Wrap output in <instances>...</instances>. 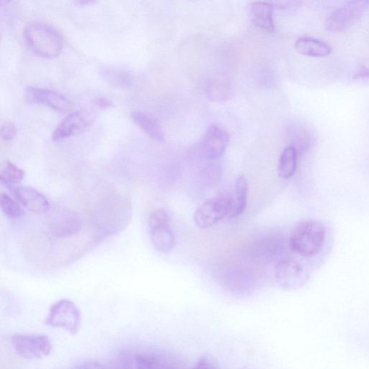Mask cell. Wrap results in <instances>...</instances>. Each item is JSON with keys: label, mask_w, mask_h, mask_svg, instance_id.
<instances>
[{"label": "cell", "mask_w": 369, "mask_h": 369, "mask_svg": "<svg viewBox=\"0 0 369 369\" xmlns=\"http://www.w3.org/2000/svg\"><path fill=\"white\" fill-rule=\"evenodd\" d=\"M326 234V227L321 222L312 219L301 221L292 230L290 248L303 257L317 256L325 246Z\"/></svg>", "instance_id": "obj_1"}, {"label": "cell", "mask_w": 369, "mask_h": 369, "mask_svg": "<svg viewBox=\"0 0 369 369\" xmlns=\"http://www.w3.org/2000/svg\"><path fill=\"white\" fill-rule=\"evenodd\" d=\"M23 36L30 49L41 57L53 59L62 51L63 40L61 33L47 23H28L24 28Z\"/></svg>", "instance_id": "obj_2"}, {"label": "cell", "mask_w": 369, "mask_h": 369, "mask_svg": "<svg viewBox=\"0 0 369 369\" xmlns=\"http://www.w3.org/2000/svg\"><path fill=\"white\" fill-rule=\"evenodd\" d=\"M45 323L49 326L61 328L76 334L81 324V313L73 301L63 298L52 306Z\"/></svg>", "instance_id": "obj_3"}, {"label": "cell", "mask_w": 369, "mask_h": 369, "mask_svg": "<svg viewBox=\"0 0 369 369\" xmlns=\"http://www.w3.org/2000/svg\"><path fill=\"white\" fill-rule=\"evenodd\" d=\"M150 238L155 248L162 253H170L176 246V238L169 214L162 209L154 210L149 217Z\"/></svg>", "instance_id": "obj_4"}, {"label": "cell", "mask_w": 369, "mask_h": 369, "mask_svg": "<svg viewBox=\"0 0 369 369\" xmlns=\"http://www.w3.org/2000/svg\"><path fill=\"white\" fill-rule=\"evenodd\" d=\"M368 10V0L346 2L326 19L325 28L332 32L346 31L354 25Z\"/></svg>", "instance_id": "obj_5"}, {"label": "cell", "mask_w": 369, "mask_h": 369, "mask_svg": "<svg viewBox=\"0 0 369 369\" xmlns=\"http://www.w3.org/2000/svg\"><path fill=\"white\" fill-rule=\"evenodd\" d=\"M83 222L80 215L73 210L57 209L50 212L47 219L49 233L55 238H66L78 234Z\"/></svg>", "instance_id": "obj_6"}, {"label": "cell", "mask_w": 369, "mask_h": 369, "mask_svg": "<svg viewBox=\"0 0 369 369\" xmlns=\"http://www.w3.org/2000/svg\"><path fill=\"white\" fill-rule=\"evenodd\" d=\"M11 343L16 353L27 359H39L48 356L52 349L47 335L39 334H16Z\"/></svg>", "instance_id": "obj_7"}, {"label": "cell", "mask_w": 369, "mask_h": 369, "mask_svg": "<svg viewBox=\"0 0 369 369\" xmlns=\"http://www.w3.org/2000/svg\"><path fill=\"white\" fill-rule=\"evenodd\" d=\"M230 200L231 194H222L208 200L195 212V224L200 229H209L228 217Z\"/></svg>", "instance_id": "obj_8"}, {"label": "cell", "mask_w": 369, "mask_h": 369, "mask_svg": "<svg viewBox=\"0 0 369 369\" xmlns=\"http://www.w3.org/2000/svg\"><path fill=\"white\" fill-rule=\"evenodd\" d=\"M25 102L30 105L45 106L59 113H68L73 109L71 100L63 95L46 88L29 86L25 92Z\"/></svg>", "instance_id": "obj_9"}, {"label": "cell", "mask_w": 369, "mask_h": 369, "mask_svg": "<svg viewBox=\"0 0 369 369\" xmlns=\"http://www.w3.org/2000/svg\"><path fill=\"white\" fill-rule=\"evenodd\" d=\"M96 116L88 110H80L70 114L56 126L52 140L59 142L84 132L95 122Z\"/></svg>", "instance_id": "obj_10"}, {"label": "cell", "mask_w": 369, "mask_h": 369, "mask_svg": "<svg viewBox=\"0 0 369 369\" xmlns=\"http://www.w3.org/2000/svg\"><path fill=\"white\" fill-rule=\"evenodd\" d=\"M274 277L285 290H294L304 285L308 273L303 264L293 258H284L275 266Z\"/></svg>", "instance_id": "obj_11"}, {"label": "cell", "mask_w": 369, "mask_h": 369, "mask_svg": "<svg viewBox=\"0 0 369 369\" xmlns=\"http://www.w3.org/2000/svg\"><path fill=\"white\" fill-rule=\"evenodd\" d=\"M229 143V133L217 124L210 126L199 145L201 155L208 160L219 159Z\"/></svg>", "instance_id": "obj_12"}, {"label": "cell", "mask_w": 369, "mask_h": 369, "mask_svg": "<svg viewBox=\"0 0 369 369\" xmlns=\"http://www.w3.org/2000/svg\"><path fill=\"white\" fill-rule=\"evenodd\" d=\"M11 188L18 203L29 212L36 214H45L49 212V200L37 189L21 186H13Z\"/></svg>", "instance_id": "obj_13"}, {"label": "cell", "mask_w": 369, "mask_h": 369, "mask_svg": "<svg viewBox=\"0 0 369 369\" xmlns=\"http://www.w3.org/2000/svg\"><path fill=\"white\" fill-rule=\"evenodd\" d=\"M134 365L135 369H186L173 357L149 353L134 356Z\"/></svg>", "instance_id": "obj_14"}, {"label": "cell", "mask_w": 369, "mask_h": 369, "mask_svg": "<svg viewBox=\"0 0 369 369\" xmlns=\"http://www.w3.org/2000/svg\"><path fill=\"white\" fill-rule=\"evenodd\" d=\"M274 6L271 3L253 2L250 6V17L258 28L270 32L275 31L273 18Z\"/></svg>", "instance_id": "obj_15"}, {"label": "cell", "mask_w": 369, "mask_h": 369, "mask_svg": "<svg viewBox=\"0 0 369 369\" xmlns=\"http://www.w3.org/2000/svg\"><path fill=\"white\" fill-rule=\"evenodd\" d=\"M296 51L309 57H325L332 53V47L327 42L310 37L298 39L295 44Z\"/></svg>", "instance_id": "obj_16"}, {"label": "cell", "mask_w": 369, "mask_h": 369, "mask_svg": "<svg viewBox=\"0 0 369 369\" xmlns=\"http://www.w3.org/2000/svg\"><path fill=\"white\" fill-rule=\"evenodd\" d=\"M248 184L244 176H240L234 186L233 194H231L229 218L241 216L247 206Z\"/></svg>", "instance_id": "obj_17"}, {"label": "cell", "mask_w": 369, "mask_h": 369, "mask_svg": "<svg viewBox=\"0 0 369 369\" xmlns=\"http://www.w3.org/2000/svg\"><path fill=\"white\" fill-rule=\"evenodd\" d=\"M131 118L134 123L141 128L147 135L157 142H162L164 139V132L159 123L150 115L135 111L131 113Z\"/></svg>", "instance_id": "obj_18"}, {"label": "cell", "mask_w": 369, "mask_h": 369, "mask_svg": "<svg viewBox=\"0 0 369 369\" xmlns=\"http://www.w3.org/2000/svg\"><path fill=\"white\" fill-rule=\"evenodd\" d=\"M298 152L292 145L287 146L282 152L278 165L281 179L288 180L294 176L297 169Z\"/></svg>", "instance_id": "obj_19"}, {"label": "cell", "mask_w": 369, "mask_h": 369, "mask_svg": "<svg viewBox=\"0 0 369 369\" xmlns=\"http://www.w3.org/2000/svg\"><path fill=\"white\" fill-rule=\"evenodd\" d=\"M25 176V171L10 161H6L0 169V181L8 188L20 184Z\"/></svg>", "instance_id": "obj_20"}, {"label": "cell", "mask_w": 369, "mask_h": 369, "mask_svg": "<svg viewBox=\"0 0 369 369\" xmlns=\"http://www.w3.org/2000/svg\"><path fill=\"white\" fill-rule=\"evenodd\" d=\"M0 207L4 214L11 220L18 219L25 215L18 201L6 193L0 195Z\"/></svg>", "instance_id": "obj_21"}, {"label": "cell", "mask_w": 369, "mask_h": 369, "mask_svg": "<svg viewBox=\"0 0 369 369\" xmlns=\"http://www.w3.org/2000/svg\"><path fill=\"white\" fill-rule=\"evenodd\" d=\"M104 79L116 87H125L131 84V78L126 72L115 68H107L103 72Z\"/></svg>", "instance_id": "obj_22"}, {"label": "cell", "mask_w": 369, "mask_h": 369, "mask_svg": "<svg viewBox=\"0 0 369 369\" xmlns=\"http://www.w3.org/2000/svg\"><path fill=\"white\" fill-rule=\"evenodd\" d=\"M191 369H219V366L215 358L207 354L201 356Z\"/></svg>", "instance_id": "obj_23"}, {"label": "cell", "mask_w": 369, "mask_h": 369, "mask_svg": "<svg viewBox=\"0 0 369 369\" xmlns=\"http://www.w3.org/2000/svg\"><path fill=\"white\" fill-rule=\"evenodd\" d=\"M1 138L6 143L13 141L16 137L17 128L16 125L11 122L5 123L1 127Z\"/></svg>", "instance_id": "obj_24"}, {"label": "cell", "mask_w": 369, "mask_h": 369, "mask_svg": "<svg viewBox=\"0 0 369 369\" xmlns=\"http://www.w3.org/2000/svg\"><path fill=\"white\" fill-rule=\"evenodd\" d=\"M129 356L128 355H123L119 357L114 367V369H135L134 365V357Z\"/></svg>", "instance_id": "obj_25"}, {"label": "cell", "mask_w": 369, "mask_h": 369, "mask_svg": "<svg viewBox=\"0 0 369 369\" xmlns=\"http://www.w3.org/2000/svg\"><path fill=\"white\" fill-rule=\"evenodd\" d=\"M353 80L362 85H369V66L363 67L353 75Z\"/></svg>", "instance_id": "obj_26"}, {"label": "cell", "mask_w": 369, "mask_h": 369, "mask_svg": "<svg viewBox=\"0 0 369 369\" xmlns=\"http://www.w3.org/2000/svg\"><path fill=\"white\" fill-rule=\"evenodd\" d=\"M95 106L100 109H107L114 106L112 100L105 97H98L94 99Z\"/></svg>", "instance_id": "obj_27"}, {"label": "cell", "mask_w": 369, "mask_h": 369, "mask_svg": "<svg viewBox=\"0 0 369 369\" xmlns=\"http://www.w3.org/2000/svg\"><path fill=\"white\" fill-rule=\"evenodd\" d=\"M78 369H107V368L99 363L90 361V362H87V363L81 365L78 368Z\"/></svg>", "instance_id": "obj_28"}, {"label": "cell", "mask_w": 369, "mask_h": 369, "mask_svg": "<svg viewBox=\"0 0 369 369\" xmlns=\"http://www.w3.org/2000/svg\"><path fill=\"white\" fill-rule=\"evenodd\" d=\"M93 3H94L93 1H78V2H77V4H78L80 5H89V4H91Z\"/></svg>", "instance_id": "obj_29"}]
</instances>
